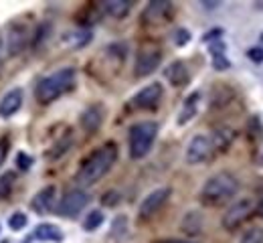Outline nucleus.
<instances>
[{"instance_id":"1","label":"nucleus","mask_w":263,"mask_h":243,"mask_svg":"<svg viewBox=\"0 0 263 243\" xmlns=\"http://www.w3.org/2000/svg\"><path fill=\"white\" fill-rule=\"evenodd\" d=\"M118 160V146L114 142L103 144L101 148H97L95 152H91L85 162L81 164L79 172H77V182L81 186H91L95 182H99L105 174L110 172V168L116 164Z\"/></svg>"},{"instance_id":"2","label":"nucleus","mask_w":263,"mask_h":243,"mask_svg":"<svg viewBox=\"0 0 263 243\" xmlns=\"http://www.w3.org/2000/svg\"><path fill=\"white\" fill-rule=\"evenodd\" d=\"M75 85V71L71 67H63L55 73H51L43 77L37 85V100L41 104H51L55 102L57 97L67 93Z\"/></svg>"},{"instance_id":"3","label":"nucleus","mask_w":263,"mask_h":243,"mask_svg":"<svg viewBox=\"0 0 263 243\" xmlns=\"http://www.w3.org/2000/svg\"><path fill=\"white\" fill-rule=\"evenodd\" d=\"M239 182L233 174L229 172H219L215 176H210L202 188H200V201L204 205H221L225 201H229L233 194L237 192Z\"/></svg>"},{"instance_id":"4","label":"nucleus","mask_w":263,"mask_h":243,"mask_svg":"<svg viewBox=\"0 0 263 243\" xmlns=\"http://www.w3.org/2000/svg\"><path fill=\"white\" fill-rule=\"evenodd\" d=\"M158 136V124L152 120H144L138 122L130 128L128 134V144H130V156L134 160L144 158L150 150H152V144Z\"/></svg>"},{"instance_id":"5","label":"nucleus","mask_w":263,"mask_h":243,"mask_svg":"<svg viewBox=\"0 0 263 243\" xmlns=\"http://www.w3.org/2000/svg\"><path fill=\"white\" fill-rule=\"evenodd\" d=\"M87 203H89V194L83 188H71V190L65 192V197L59 205V215L67 217V219H73L85 209Z\"/></svg>"},{"instance_id":"6","label":"nucleus","mask_w":263,"mask_h":243,"mask_svg":"<svg viewBox=\"0 0 263 243\" xmlns=\"http://www.w3.org/2000/svg\"><path fill=\"white\" fill-rule=\"evenodd\" d=\"M162 61V51L156 47H144L136 57V67H134V75L136 77H148L150 73H154Z\"/></svg>"},{"instance_id":"7","label":"nucleus","mask_w":263,"mask_h":243,"mask_svg":"<svg viewBox=\"0 0 263 243\" xmlns=\"http://www.w3.org/2000/svg\"><path fill=\"white\" fill-rule=\"evenodd\" d=\"M253 211H255V203H253L251 199H241V201H237V203L231 205L229 211L225 213V217H223V227L229 229V231L237 229L241 223H245V221L253 215Z\"/></svg>"},{"instance_id":"8","label":"nucleus","mask_w":263,"mask_h":243,"mask_svg":"<svg viewBox=\"0 0 263 243\" xmlns=\"http://www.w3.org/2000/svg\"><path fill=\"white\" fill-rule=\"evenodd\" d=\"M213 148H215L213 140H210L208 136L198 134V136H194V138L188 142L184 158H186L188 164H200V162H204L210 154H213Z\"/></svg>"},{"instance_id":"9","label":"nucleus","mask_w":263,"mask_h":243,"mask_svg":"<svg viewBox=\"0 0 263 243\" xmlns=\"http://www.w3.org/2000/svg\"><path fill=\"white\" fill-rule=\"evenodd\" d=\"M170 188L168 186H160V188H154L150 194H146V199L140 203V217L142 219H148L152 217L154 213H158L162 209V205L168 201L170 197Z\"/></svg>"},{"instance_id":"10","label":"nucleus","mask_w":263,"mask_h":243,"mask_svg":"<svg viewBox=\"0 0 263 243\" xmlns=\"http://www.w3.org/2000/svg\"><path fill=\"white\" fill-rule=\"evenodd\" d=\"M162 93H164V89H162L160 83H150V85H146L144 89H140L134 95L132 104L136 108H140V110H152V108H156L158 104H160Z\"/></svg>"},{"instance_id":"11","label":"nucleus","mask_w":263,"mask_h":243,"mask_svg":"<svg viewBox=\"0 0 263 243\" xmlns=\"http://www.w3.org/2000/svg\"><path fill=\"white\" fill-rule=\"evenodd\" d=\"M27 37H29V31L25 25H19V23L11 25L7 33V43H5L7 55H19L27 45Z\"/></svg>"},{"instance_id":"12","label":"nucleus","mask_w":263,"mask_h":243,"mask_svg":"<svg viewBox=\"0 0 263 243\" xmlns=\"http://www.w3.org/2000/svg\"><path fill=\"white\" fill-rule=\"evenodd\" d=\"M55 192H57V188L53 186V184L41 188V190L35 194V197H33V201H31V209H33L35 213H39V215L49 213L51 207H53V203H55Z\"/></svg>"},{"instance_id":"13","label":"nucleus","mask_w":263,"mask_h":243,"mask_svg":"<svg viewBox=\"0 0 263 243\" xmlns=\"http://www.w3.org/2000/svg\"><path fill=\"white\" fill-rule=\"evenodd\" d=\"M23 106V89L15 87L5 93V97L0 100V118H11L15 116Z\"/></svg>"},{"instance_id":"14","label":"nucleus","mask_w":263,"mask_h":243,"mask_svg":"<svg viewBox=\"0 0 263 243\" xmlns=\"http://www.w3.org/2000/svg\"><path fill=\"white\" fill-rule=\"evenodd\" d=\"M101 122H103V106H101V104H93V106H89V108L81 114V126H83V130L89 132V134L97 132L99 126H101Z\"/></svg>"},{"instance_id":"15","label":"nucleus","mask_w":263,"mask_h":243,"mask_svg":"<svg viewBox=\"0 0 263 243\" xmlns=\"http://www.w3.org/2000/svg\"><path fill=\"white\" fill-rule=\"evenodd\" d=\"M166 77L170 79L172 85L182 87V85L188 83V69H186V65H184L182 61H174V63L166 69Z\"/></svg>"},{"instance_id":"16","label":"nucleus","mask_w":263,"mask_h":243,"mask_svg":"<svg viewBox=\"0 0 263 243\" xmlns=\"http://www.w3.org/2000/svg\"><path fill=\"white\" fill-rule=\"evenodd\" d=\"M196 110H198V93H192V95H188V100L184 102V106L178 114V124L184 126L186 122H190L196 116Z\"/></svg>"},{"instance_id":"17","label":"nucleus","mask_w":263,"mask_h":243,"mask_svg":"<svg viewBox=\"0 0 263 243\" xmlns=\"http://www.w3.org/2000/svg\"><path fill=\"white\" fill-rule=\"evenodd\" d=\"M130 9L132 5L126 3V0H108V3H103V11L114 19H124L130 13Z\"/></svg>"},{"instance_id":"18","label":"nucleus","mask_w":263,"mask_h":243,"mask_svg":"<svg viewBox=\"0 0 263 243\" xmlns=\"http://www.w3.org/2000/svg\"><path fill=\"white\" fill-rule=\"evenodd\" d=\"M71 49H81V47H85L89 41H91V31H87V29H79V31H71V33H67L65 35V39H63Z\"/></svg>"},{"instance_id":"19","label":"nucleus","mask_w":263,"mask_h":243,"mask_svg":"<svg viewBox=\"0 0 263 243\" xmlns=\"http://www.w3.org/2000/svg\"><path fill=\"white\" fill-rule=\"evenodd\" d=\"M35 235L41 239V241H63V233L51 223H41L35 231Z\"/></svg>"},{"instance_id":"20","label":"nucleus","mask_w":263,"mask_h":243,"mask_svg":"<svg viewBox=\"0 0 263 243\" xmlns=\"http://www.w3.org/2000/svg\"><path fill=\"white\" fill-rule=\"evenodd\" d=\"M200 227H202V217H200V213H196V211H190V213L182 219V231L188 233V235H198V233H200Z\"/></svg>"},{"instance_id":"21","label":"nucleus","mask_w":263,"mask_h":243,"mask_svg":"<svg viewBox=\"0 0 263 243\" xmlns=\"http://www.w3.org/2000/svg\"><path fill=\"white\" fill-rule=\"evenodd\" d=\"M126 235H128V217H126V215H118V217L112 221L110 237H112V239H118V241H122Z\"/></svg>"},{"instance_id":"22","label":"nucleus","mask_w":263,"mask_h":243,"mask_svg":"<svg viewBox=\"0 0 263 243\" xmlns=\"http://www.w3.org/2000/svg\"><path fill=\"white\" fill-rule=\"evenodd\" d=\"M170 9V5L168 3H150L148 7H146V13H144V17H146V21H154V19H160V17H164V13Z\"/></svg>"},{"instance_id":"23","label":"nucleus","mask_w":263,"mask_h":243,"mask_svg":"<svg viewBox=\"0 0 263 243\" xmlns=\"http://www.w3.org/2000/svg\"><path fill=\"white\" fill-rule=\"evenodd\" d=\"M101 223H103V213H101L99 209H93V211H89V215L85 217L83 229H85V231H95Z\"/></svg>"},{"instance_id":"24","label":"nucleus","mask_w":263,"mask_h":243,"mask_svg":"<svg viewBox=\"0 0 263 243\" xmlns=\"http://www.w3.org/2000/svg\"><path fill=\"white\" fill-rule=\"evenodd\" d=\"M210 140H213V146H217V148H227L233 140V134H231V130L221 128L215 132V138H210Z\"/></svg>"},{"instance_id":"25","label":"nucleus","mask_w":263,"mask_h":243,"mask_svg":"<svg viewBox=\"0 0 263 243\" xmlns=\"http://www.w3.org/2000/svg\"><path fill=\"white\" fill-rule=\"evenodd\" d=\"M239 243H263V227H249Z\"/></svg>"},{"instance_id":"26","label":"nucleus","mask_w":263,"mask_h":243,"mask_svg":"<svg viewBox=\"0 0 263 243\" xmlns=\"http://www.w3.org/2000/svg\"><path fill=\"white\" fill-rule=\"evenodd\" d=\"M13 184H15V174L13 172H7L0 176V199H7L11 190H13Z\"/></svg>"},{"instance_id":"27","label":"nucleus","mask_w":263,"mask_h":243,"mask_svg":"<svg viewBox=\"0 0 263 243\" xmlns=\"http://www.w3.org/2000/svg\"><path fill=\"white\" fill-rule=\"evenodd\" d=\"M9 225H11L13 231L25 229V225H27V215H25V213H13V215L9 217Z\"/></svg>"},{"instance_id":"28","label":"nucleus","mask_w":263,"mask_h":243,"mask_svg":"<svg viewBox=\"0 0 263 243\" xmlns=\"http://www.w3.org/2000/svg\"><path fill=\"white\" fill-rule=\"evenodd\" d=\"M69 144H71V136H65V138L55 146V148H53V150L49 152V158H59V156L69 148Z\"/></svg>"},{"instance_id":"29","label":"nucleus","mask_w":263,"mask_h":243,"mask_svg":"<svg viewBox=\"0 0 263 243\" xmlns=\"http://www.w3.org/2000/svg\"><path fill=\"white\" fill-rule=\"evenodd\" d=\"M101 203H103V205H108V207H114V205H118V203H120V192H116V190L105 192L103 197H101Z\"/></svg>"},{"instance_id":"30","label":"nucleus","mask_w":263,"mask_h":243,"mask_svg":"<svg viewBox=\"0 0 263 243\" xmlns=\"http://www.w3.org/2000/svg\"><path fill=\"white\" fill-rule=\"evenodd\" d=\"M172 37H174V43H176V45H186V43L190 41V33H188L186 29H176Z\"/></svg>"},{"instance_id":"31","label":"nucleus","mask_w":263,"mask_h":243,"mask_svg":"<svg viewBox=\"0 0 263 243\" xmlns=\"http://www.w3.org/2000/svg\"><path fill=\"white\" fill-rule=\"evenodd\" d=\"M247 57L253 63H263V47H251L247 51Z\"/></svg>"},{"instance_id":"32","label":"nucleus","mask_w":263,"mask_h":243,"mask_svg":"<svg viewBox=\"0 0 263 243\" xmlns=\"http://www.w3.org/2000/svg\"><path fill=\"white\" fill-rule=\"evenodd\" d=\"M9 148H11V142H9V138H0V166H3V164H5V160H7Z\"/></svg>"},{"instance_id":"33","label":"nucleus","mask_w":263,"mask_h":243,"mask_svg":"<svg viewBox=\"0 0 263 243\" xmlns=\"http://www.w3.org/2000/svg\"><path fill=\"white\" fill-rule=\"evenodd\" d=\"M49 31H51V25H47V23H45L43 27H39V33H37V39H35V43H33V45H35V47H39V43H43V39H45V37H49Z\"/></svg>"},{"instance_id":"34","label":"nucleus","mask_w":263,"mask_h":243,"mask_svg":"<svg viewBox=\"0 0 263 243\" xmlns=\"http://www.w3.org/2000/svg\"><path fill=\"white\" fill-rule=\"evenodd\" d=\"M213 63L215 69H229V59H225V55H213Z\"/></svg>"},{"instance_id":"35","label":"nucleus","mask_w":263,"mask_h":243,"mask_svg":"<svg viewBox=\"0 0 263 243\" xmlns=\"http://www.w3.org/2000/svg\"><path fill=\"white\" fill-rule=\"evenodd\" d=\"M17 160H19V168H25V170H27V168H31V162H33V158H31L29 154H23V152H21Z\"/></svg>"},{"instance_id":"36","label":"nucleus","mask_w":263,"mask_h":243,"mask_svg":"<svg viewBox=\"0 0 263 243\" xmlns=\"http://www.w3.org/2000/svg\"><path fill=\"white\" fill-rule=\"evenodd\" d=\"M5 57H7V47L3 43V37H0V67H3V63H5Z\"/></svg>"},{"instance_id":"37","label":"nucleus","mask_w":263,"mask_h":243,"mask_svg":"<svg viewBox=\"0 0 263 243\" xmlns=\"http://www.w3.org/2000/svg\"><path fill=\"white\" fill-rule=\"evenodd\" d=\"M257 211H259V215L263 217V192H261V199H259V205H257Z\"/></svg>"},{"instance_id":"38","label":"nucleus","mask_w":263,"mask_h":243,"mask_svg":"<svg viewBox=\"0 0 263 243\" xmlns=\"http://www.w3.org/2000/svg\"><path fill=\"white\" fill-rule=\"evenodd\" d=\"M166 243H188V241H166Z\"/></svg>"},{"instance_id":"39","label":"nucleus","mask_w":263,"mask_h":243,"mask_svg":"<svg viewBox=\"0 0 263 243\" xmlns=\"http://www.w3.org/2000/svg\"><path fill=\"white\" fill-rule=\"evenodd\" d=\"M261 39H263V35H261Z\"/></svg>"},{"instance_id":"40","label":"nucleus","mask_w":263,"mask_h":243,"mask_svg":"<svg viewBox=\"0 0 263 243\" xmlns=\"http://www.w3.org/2000/svg\"><path fill=\"white\" fill-rule=\"evenodd\" d=\"M261 164H263V160H261Z\"/></svg>"}]
</instances>
